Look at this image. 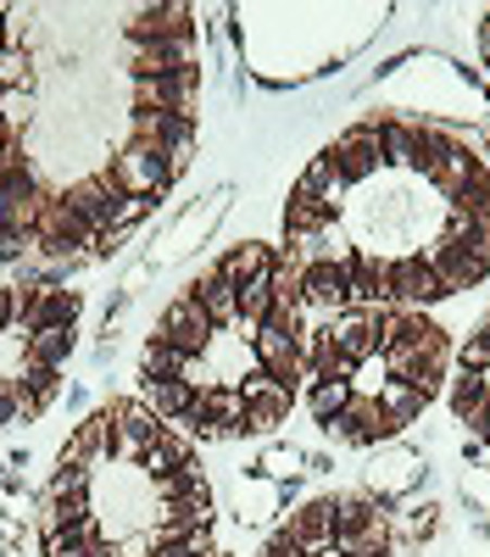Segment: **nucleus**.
<instances>
[{
    "instance_id": "nucleus-29",
    "label": "nucleus",
    "mask_w": 490,
    "mask_h": 557,
    "mask_svg": "<svg viewBox=\"0 0 490 557\" xmlns=\"http://www.w3.org/2000/svg\"><path fill=\"white\" fill-rule=\"evenodd\" d=\"M485 401H490V396H485V380H479V374H468V368H463V374L452 380V412H457L463 424H468V418H474V412H479Z\"/></svg>"
},
{
    "instance_id": "nucleus-31",
    "label": "nucleus",
    "mask_w": 490,
    "mask_h": 557,
    "mask_svg": "<svg viewBox=\"0 0 490 557\" xmlns=\"http://www.w3.org/2000/svg\"><path fill=\"white\" fill-rule=\"evenodd\" d=\"M374 513H385L374 496H340L335 502V530H356V524H368Z\"/></svg>"
},
{
    "instance_id": "nucleus-28",
    "label": "nucleus",
    "mask_w": 490,
    "mask_h": 557,
    "mask_svg": "<svg viewBox=\"0 0 490 557\" xmlns=\"http://www.w3.org/2000/svg\"><path fill=\"white\" fill-rule=\"evenodd\" d=\"M151 485H156L162 507H167V502H185V496H196V491H206V480H201L196 462H185V469H173V474H162V480H151Z\"/></svg>"
},
{
    "instance_id": "nucleus-20",
    "label": "nucleus",
    "mask_w": 490,
    "mask_h": 557,
    "mask_svg": "<svg viewBox=\"0 0 490 557\" xmlns=\"http://www.w3.org/2000/svg\"><path fill=\"white\" fill-rule=\"evenodd\" d=\"M185 462H196V457H190V441H178L173 430H162V441H156V446H146L140 469H146L151 480H162V474H173V469H185Z\"/></svg>"
},
{
    "instance_id": "nucleus-14",
    "label": "nucleus",
    "mask_w": 490,
    "mask_h": 557,
    "mask_svg": "<svg viewBox=\"0 0 490 557\" xmlns=\"http://www.w3.org/2000/svg\"><path fill=\"white\" fill-rule=\"evenodd\" d=\"M329 223H335V207H329V201H318V196H301V190L290 196V207H285V228H290L296 240H318Z\"/></svg>"
},
{
    "instance_id": "nucleus-10",
    "label": "nucleus",
    "mask_w": 490,
    "mask_h": 557,
    "mask_svg": "<svg viewBox=\"0 0 490 557\" xmlns=\"http://www.w3.org/2000/svg\"><path fill=\"white\" fill-rule=\"evenodd\" d=\"M390 301H401V307L440 301V285H435V273L424 268V257H395L390 262Z\"/></svg>"
},
{
    "instance_id": "nucleus-23",
    "label": "nucleus",
    "mask_w": 490,
    "mask_h": 557,
    "mask_svg": "<svg viewBox=\"0 0 490 557\" xmlns=\"http://www.w3.org/2000/svg\"><path fill=\"white\" fill-rule=\"evenodd\" d=\"M267 268H274V257H267V246H256V240L235 246L229 257L217 262V273H223V278H235V285H246V278H256V273H267Z\"/></svg>"
},
{
    "instance_id": "nucleus-34",
    "label": "nucleus",
    "mask_w": 490,
    "mask_h": 557,
    "mask_svg": "<svg viewBox=\"0 0 490 557\" xmlns=\"http://www.w3.org/2000/svg\"><path fill=\"white\" fill-rule=\"evenodd\" d=\"M34 251V235H12V228H0V262H23Z\"/></svg>"
},
{
    "instance_id": "nucleus-4",
    "label": "nucleus",
    "mask_w": 490,
    "mask_h": 557,
    "mask_svg": "<svg viewBox=\"0 0 490 557\" xmlns=\"http://www.w3.org/2000/svg\"><path fill=\"white\" fill-rule=\"evenodd\" d=\"M201 84V67H173L162 78H134V112H190V96Z\"/></svg>"
},
{
    "instance_id": "nucleus-5",
    "label": "nucleus",
    "mask_w": 490,
    "mask_h": 557,
    "mask_svg": "<svg viewBox=\"0 0 490 557\" xmlns=\"http://www.w3.org/2000/svg\"><path fill=\"white\" fill-rule=\"evenodd\" d=\"M51 323H62V330H73L78 323V296L73 290H56L51 278L34 290H23V307H17V330L34 335V330H51Z\"/></svg>"
},
{
    "instance_id": "nucleus-36",
    "label": "nucleus",
    "mask_w": 490,
    "mask_h": 557,
    "mask_svg": "<svg viewBox=\"0 0 490 557\" xmlns=\"http://www.w3.org/2000/svg\"><path fill=\"white\" fill-rule=\"evenodd\" d=\"M34 73H28V57H17V51H7V57H0V89H7V84H28Z\"/></svg>"
},
{
    "instance_id": "nucleus-16",
    "label": "nucleus",
    "mask_w": 490,
    "mask_h": 557,
    "mask_svg": "<svg viewBox=\"0 0 490 557\" xmlns=\"http://www.w3.org/2000/svg\"><path fill=\"white\" fill-rule=\"evenodd\" d=\"M201 401H206V418H212V430H217V435H240L246 396H240L235 385H212V391H201Z\"/></svg>"
},
{
    "instance_id": "nucleus-25",
    "label": "nucleus",
    "mask_w": 490,
    "mask_h": 557,
    "mask_svg": "<svg viewBox=\"0 0 490 557\" xmlns=\"http://www.w3.org/2000/svg\"><path fill=\"white\" fill-rule=\"evenodd\" d=\"M96 519L89 524H67V530H45V557H89V546H96Z\"/></svg>"
},
{
    "instance_id": "nucleus-13",
    "label": "nucleus",
    "mask_w": 490,
    "mask_h": 557,
    "mask_svg": "<svg viewBox=\"0 0 490 557\" xmlns=\"http://www.w3.org/2000/svg\"><path fill=\"white\" fill-rule=\"evenodd\" d=\"M290 412V385H274L267 396H251L246 401V418H240V435H274Z\"/></svg>"
},
{
    "instance_id": "nucleus-19",
    "label": "nucleus",
    "mask_w": 490,
    "mask_h": 557,
    "mask_svg": "<svg viewBox=\"0 0 490 557\" xmlns=\"http://www.w3.org/2000/svg\"><path fill=\"white\" fill-rule=\"evenodd\" d=\"M274 273L279 268H267V273H256V278L240 285V330H256V323L274 312Z\"/></svg>"
},
{
    "instance_id": "nucleus-37",
    "label": "nucleus",
    "mask_w": 490,
    "mask_h": 557,
    "mask_svg": "<svg viewBox=\"0 0 490 557\" xmlns=\"http://www.w3.org/2000/svg\"><path fill=\"white\" fill-rule=\"evenodd\" d=\"M51 496H84V469H56Z\"/></svg>"
},
{
    "instance_id": "nucleus-7",
    "label": "nucleus",
    "mask_w": 490,
    "mask_h": 557,
    "mask_svg": "<svg viewBox=\"0 0 490 557\" xmlns=\"http://www.w3.org/2000/svg\"><path fill=\"white\" fill-rule=\"evenodd\" d=\"M285 535L296 541V552H301V557L329 552V546H335V502H306L301 513H290Z\"/></svg>"
},
{
    "instance_id": "nucleus-35",
    "label": "nucleus",
    "mask_w": 490,
    "mask_h": 557,
    "mask_svg": "<svg viewBox=\"0 0 490 557\" xmlns=\"http://www.w3.org/2000/svg\"><path fill=\"white\" fill-rule=\"evenodd\" d=\"M17 401H23V385L17 380H0V430L17 424Z\"/></svg>"
},
{
    "instance_id": "nucleus-15",
    "label": "nucleus",
    "mask_w": 490,
    "mask_h": 557,
    "mask_svg": "<svg viewBox=\"0 0 490 557\" xmlns=\"http://www.w3.org/2000/svg\"><path fill=\"white\" fill-rule=\"evenodd\" d=\"M424 401H429V396H418L413 385H401V380H379V407H385V418H390L395 430L418 424V418H424Z\"/></svg>"
},
{
    "instance_id": "nucleus-11",
    "label": "nucleus",
    "mask_w": 490,
    "mask_h": 557,
    "mask_svg": "<svg viewBox=\"0 0 490 557\" xmlns=\"http://www.w3.org/2000/svg\"><path fill=\"white\" fill-rule=\"evenodd\" d=\"M62 201L89 223V228H96V235H112V218H117V201L101 190V178H78V184H67V190H62Z\"/></svg>"
},
{
    "instance_id": "nucleus-8",
    "label": "nucleus",
    "mask_w": 490,
    "mask_h": 557,
    "mask_svg": "<svg viewBox=\"0 0 490 557\" xmlns=\"http://www.w3.org/2000/svg\"><path fill=\"white\" fill-rule=\"evenodd\" d=\"M301 290H306V301H318V307H345L351 301V257L312 262L301 273Z\"/></svg>"
},
{
    "instance_id": "nucleus-30",
    "label": "nucleus",
    "mask_w": 490,
    "mask_h": 557,
    "mask_svg": "<svg viewBox=\"0 0 490 557\" xmlns=\"http://www.w3.org/2000/svg\"><path fill=\"white\" fill-rule=\"evenodd\" d=\"M17 385H23L34 401H51V396H56V368H51V362H39V357H23Z\"/></svg>"
},
{
    "instance_id": "nucleus-9",
    "label": "nucleus",
    "mask_w": 490,
    "mask_h": 557,
    "mask_svg": "<svg viewBox=\"0 0 490 557\" xmlns=\"http://www.w3.org/2000/svg\"><path fill=\"white\" fill-rule=\"evenodd\" d=\"M196 12L190 7H151L128 23V39L134 45H162V39H196Z\"/></svg>"
},
{
    "instance_id": "nucleus-17",
    "label": "nucleus",
    "mask_w": 490,
    "mask_h": 557,
    "mask_svg": "<svg viewBox=\"0 0 490 557\" xmlns=\"http://www.w3.org/2000/svg\"><path fill=\"white\" fill-rule=\"evenodd\" d=\"M385 123V168H413L418 162V123L413 117H379Z\"/></svg>"
},
{
    "instance_id": "nucleus-33",
    "label": "nucleus",
    "mask_w": 490,
    "mask_h": 557,
    "mask_svg": "<svg viewBox=\"0 0 490 557\" xmlns=\"http://www.w3.org/2000/svg\"><path fill=\"white\" fill-rule=\"evenodd\" d=\"M301 462H306L301 451H267V457H262V469L274 474V480H296V474H301Z\"/></svg>"
},
{
    "instance_id": "nucleus-12",
    "label": "nucleus",
    "mask_w": 490,
    "mask_h": 557,
    "mask_svg": "<svg viewBox=\"0 0 490 557\" xmlns=\"http://www.w3.org/2000/svg\"><path fill=\"white\" fill-rule=\"evenodd\" d=\"M190 296H196V301L206 307L212 330H223V323H240V285H235V278L212 273V278H201V285H196Z\"/></svg>"
},
{
    "instance_id": "nucleus-21",
    "label": "nucleus",
    "mask_w": 490,
    "mask_h": 557,
    "mask_svg": "<svg viewBox=\"0 0 490 557\" xmlns=\"http://www.w3.org/2000/svg\"><path fill=\"white\" fill-rule=\"evenodd\" d=\"M474 168H479V157L474 151H463V146H452L445 151V162H440V173H435V184H440V196L457 207V196L468 190V178H474Z\"/></svg>"
},
{
    "instance_id": "nucleus-26",
    "label": "nucleus",
    "mask_w": 490,
    "mask_h": 557,
    "mask_svg": "<svg viewBox=\"0 0 490 557\" xmlns=\"http://www.w3.org/2000/svg\"><path fill=\"white\" fill-rule=\"evenodd\" d=\"M28 357L62 368V362L73 357V330H62V323H51V330H34V335H28Z\"/></svg>"
},
{
    "instance_id": "nucleus-40",
    "label": "nucleus",
    "mask_w": 490,
    "mask_h": 557,
    "mask_svg": "<svg viewBox=\"0 0 490 557\" xmlns=\"http://www.w3.org/2000/svg\"><path fill=\"white\" fill-rule=\"evenodd\" d=\"M479 51H485V62H490V17H485V28H479Z\"/></svg>"
},
{
    "instance_id": "nucleus-22",
    "label": "nucleus",
    "mask_w": 490,
    "mask_h": 557,
    "mask_svg": "<svg viewBox=\"0 0 490 557\" xmlns=\"http://www.w3.org/2000/svg\"><path fill=\"white\" fill-rule=\"evenodd\" d=\"M296 190H301V196H318V201H329V207L340 201V190H345V184H340V173H335V162H329V151L306 162V173L296 178Z\"/></svg>"
},
{
    "instance_id": "nucleus-27",
    "label": "nucleus",
    "mask_w": 490,
    "mask_h": 557,
    "mask_svg": "<svg viewBox=\"0 0 490 557\" xmlns=\"http://www.w3.org/2000/svg\"><path fill=\"white\" fill-rule=\"evenodd\" d=\"M345 401H351V380H318V385H312V396H306V407H312V418H318V424L340 418Z\"/></svg>"
},
{
    "instance_id": "nucleus-2",
    "label": "nucleus",
    "mask_w": 490,
    "mask_h": 557,
    "mask_svg": "<svg viewBox=\"0 0 490 557\" xmlns=\"http://www.w3.org/2000/svg\"><path fill=\"white\" fill-rule=\"evenodd\" d=\"M101 235L89 228L62 196H45L39 201V218H34V246L39 251H51V257H67L73 246H96Z\"/></svg>"
},
{
    "instance_id": "nucleus-3",
    "label": "nucleus",
    "mask_w": 490,
    "mask_h": 557,
    "mask_svg": "<svg viewBox=\"0 0 490 557\" xmlns=\"http://www.w3.org/2000/svg\"><path fill=\"white\" fill-rule=\"evenodd\" d=\"M151 341H162V346H173V351H185V357H201L206 341H212V318H206V307H201L196 296H178V301L162 312V323H156Z\"/></svg>"
},
{
    "instance_id": "nucleus-42",
    "label": "nucleus",
    "mask_w": 490,
    "mask_h": 557,
    "mask_svg": "<svg viewBox=\"0 0 490 557\" xmlns=\"http://www.w3.org/2000/svg\"><path fill=\"white\" fill-rule=\"evenodd\" d=\"M318 557H340V552H335V546H329V552H318Z\"/></svg>"
},
{
    "instance_id": "nucleus-18",
    "label": "nucleus",
    "mask_w": 490,
    "mask_h": 557,
    "mask_svg": "<svg viewBox=\"0 0 490 557\" xmlns=\"http://www.w3.org/2000/svg\"><path fill=\"white\" fill-rule=\"evenodd\" d=\"M140 401L162 418V424H173V418L196 401V391H190L185 380H146V396H140Z\"/></svg>"
},
{
    "instance_id": "nucleus-39",
    "label": "nucleus",
    "mask_w": 490,
    "mask_h": 557,
    "mask_svg": "<svg viewBox=\"0 0 490 557\" xmlns=\"http://www.w3.org/2000/svg\"><path fill=\"white\" fill-rule=\"evenodd\" d=\"M474 341H485V346H490V312L479 318V330H474Z\"/></svg>"
},
{
    "instance_id": "nucleus-38",
    "label": "nucleus",
    "mask_w": 490,
    "mask_h": 557,
    "mask_svg": "<svg viewBox=\"0 0 490 557\" xmlns=\"http://www.w3.org/2000/svg\"><path fill=\"white\" fill-rule=\"evenodd\" d=\"M17 307H23L17 290H0V330H7V323H17Z\"/></svg>"
},
{
    "instance_id": "nucleus-6",
    "label": "nucleus",
    "mask_w": 490,
    "mask_h": 557,
    "mask_svg": "<svg viewBox=\"0 0 490 557\" xmlns=\"http://www.w3.org/2000/svg\"><path fill=\"white\" fill-rule=\"evenodd\" d=\"M112 430H117V451L140 462L146 446H156L167 424H162V418H156L146 401H117V407H112Z\"/></svg>"
},
{
    "instance_id": "nucleus-1",
    "label": "nucleus",
    "mask_w": 490,
    "mask_h": 557,
    "mask_svg": "<svg viewBox=\"0 0 490 557\" xmlns=\"http://www.w3.org/2000/svg\"><path fill=\"white\" fill-rule=\"evenodd\" d=\"M329 162L340 173V184H363L368 173L385 168V123H356L345 128L335 146H329Z\"/></svg>"
},
{
    "instance_id": "nucleus-32",
    "label": "nucleus",
    "mask_w": 490,
    "mask_h": 557,
    "mask_svg": "<svg viewBox=\"0 0 490 557\" xmlns=\"http://www.w3.org/2000/svg\"><path fill=\"white\" fill-rule=\"evenodd\" d=\"M67 524H89V502L84 496H56L51 524H45V530H67Z\"/></svg>"
},
{
    "instance_id": "nucleus-24",
    "label": "nucleus",
    "mask_w": 490,
    "mask_h": 557,
    "mask_svg": "<svg viewBox=\"0 0 490 557\" xmlns=\"http://www.w3.org/2000/svg\"><path fill=\"white\" fill-rule=\"evenodd\" d=\"M312 380H351L356 374V362L329 341V335H312V368H306Z\"/></svg>"
},
{
    "instance_id": "nucleus-41",
    "label": "nucleus",
    "mask_w": 490,
    "mask_h": 557,
    "mask_svg": "<svg viewBox=\"0 0 490 557\" xmlns=\"http://www.w3.org/2000/svg\"><path fill=\"white\" fill-rule=\"evenodd\" d=\"M0 17H7V12H0ZM0 57H7V28H0Z\"/></svg>"
}]
</instances>
